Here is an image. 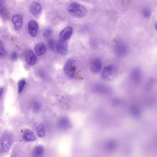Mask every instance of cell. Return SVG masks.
Wrapping results in <instances>:
<instances>
[{
  "label": "cell",
  "mask_w": 157,
  "mask_h": 157,
  "mask_svg": "<svg viewBox=\"0 0 157 157\" xmlns=\"http://www.w3.org/2000/svg\"><path fill=\"white\" fill-rule=\"evenodd\" d=\"M68 12L71 16L78 19L84 18L87 14L86 8L76 2H73L69 5L68 8Z\"/></svg>",
  "instance_id": "obj_1"
},
{
  "label": "cell",
  "mask_w": 157,
  "mask_h": 157,
  "mask_svg": "<svg viewBox=\"0 0 157 157\" xmlns=\"http://www.w3.org/2000/svg\"><path fill=\"white\" fill-rule=\"evenodd\" d=\"M13 142V137L11 133L6 132L2 137L1 140V148L3 153H7L10 149Z\"/></svg>",
  "instance_id": "obj_2"
},
{
  "label": "cell",
  "mask_w": 157,
  "mask_h": 157,
  "mask_svg": "<svg viewBox=\"0 0 157 157\" xmlns=\"http://www.w3.org/2000/svg\"><path fill=\"white\" fill-rule=\"evenodd\" d=\"M117 74L116 68L113 65L106 66L101 73V78L105 80L110 81L114 79Z\"/></svg>",
  "instance_id": "obj_3"
},
{
  "label": "cell",
  "mask_w": 157,
  "mask_h": 157,
  "mask_svg": "<svg viewBox=\"0 0 157 157\" xmlns=\"http://www.w3.org/2000/svg\"><path fill=\"white\" fill-rule=\"evenodd\" d=\"M115 56L118 58H122L127 55L128 47L125 43L122 41L117 42L114 47Z\"/></svg>",
  "instance_id": "obj_4"
},
{
  "label": "cell",
  "mask_w": 157,
  "mask_h": 157,
  "mask_svg": "<svg viewBox=\"0 0 157 157\" xmlns=\"http://www.w3.org/2000/svg\"><path fill=\"white\" fill-rule=\"evenodd\" d=\"M130 78L134 84L140 83L142 78V71L139 68H135L130 72Z\"/></svg>",
  "instance_id": "obj_5"
},
{
  "label": "cell",
  "mask_w": 157,
  "mask_h": 157,
  "mask_svg": "<svg viewBox=\"0 0 157 157\" xmlns=\"http://www.w3.org/2000/svg\"><path fill=\"white\" fill-rule=\"evenodd\" d=\"M64 71L65 74L71 78H74L76 76L73 69V62L71 59H69L66 62L64 67Z\"/></svg>",
  "instance_id": "obj_6"
},
{
  "label": "cell",
  "mask_w": 157,
  "mask_h": 157,
  "mask_svg": "<svg viewBox=\"0 0 157 157\" xmlns=\"http://www.w3.org/2000/svg\"><path fill=\"white\" fill-rule=\"evenodd\" d=\"M93 90L97 93L101 94H108L111 91L109 87L102 83L95 84L93 87Z\"/></svg>",
  "instance_id": "obj_7"
},
{
  "label": "cell",
  "mask_w": 157,
  "mask_h": 157,
  "mask_svg": "<svg viewBox=\"0 0 157 157\" xmlns=\"http://www.w3.org/2000/svg\"><path fill=\"white\" fill-rule=\"evenodd\" d=\"M102 67V62L101 59L98 58H94L92 60L90 65V69L92 73H98Z\"/></svg>",
  "instance_id": "obj_8"
},
{
  "label": "cell",
  "mask_w": 157,
  "mask_h": 157,
  "mask_svg": "<svg viewBox=\"0 0 157 157\" xmlns=\"http://www.w3.org/2000/svg\"><path fill=\"white\" fill-rule=\"evenodd\" d=\"M70 120L67 117H62L58 122V127L61 130H67L71 127Z\"/></svg>",
  "instance_id": "obj_9"
},
{
  "label": "cell",
  "mask_w": 157,
  "mask_h": 157,
  "mask_svg": "<svg viewBox=\"0 0 157 157\" xmlns=\"http://www.w3.org/2000/svg\"><path fill=\"white\" fill-rule=\"evenodd\" d=\"M12 21L15 30L19 31L21 29L23 23V19L21 15L20 14L13 15L12 18Z\"/></svg>",
  "instance_id": "obj_10"
},
{
  "label": "cell",
  "mask_w": 157,
  "mask_h": 157,
  "mask_svg": "<svg viewBox=\"0 0 157 157\" xmlns=\"http://www.w3.org/2000/svg\"><path fill=\"white\" fill-rule=\"evenodd\" d=\"M73 33V29L71 26H68L61 31L59 34L60 39L63 41H67L71 37Z\"/></svg>",
  "instance_id": "obj_11"
},
{
  "label": "cell",
  "mask_w": 157,
  "mask_h": 157,
  "mask_svg": "<svg viewBox=\"0 0 157 157\" xmlns=\"http://www.w3.org/2000/svg\"><path fill=\"white\" fill-rule=\"evenodd\" d=\"M56 49L58 53L62 55H66L67 54V46L66 41L60 40L57 43Z\"/></svg>",
  "instance_id": "obj_12"
},
{
  "label": "cell",
  "mask_w": 157,
  "mask_h": 157,
  "mask_svg": "<svg viewBox=\"0 0 157 157\" xmlns=\"http://www.w3.org/2000/svg\"><path fill=\"white\" fill-rule=\"evenodd\" d=\"M38 29V25L36 21H32L28 25V31L29 34L32 37H35L37 34Z\"/></svg>",
  "instance_id": "obj_13"
},
{
  "label": "cell",
  "mask_w": 157,
  "mask_h": 157,
  "mask_svg": "<svg viewBox=\"0 0 157 157\" xmlns=\"http://www.w3.org/2000/svg\"><path fill=\"white\" fill-rule=\"evenodd\" d=\"M42 8L41 4L37 2H34L32 3L30 7V10L32 14L35 17H37L41 14Z\"/></svg>",
  "instance_id": "obj_14"
},
{
  "label": "cell",
  "mask_w": 157,
  "mask_h": 157,
  "mask_svg": "<svg viewBox=\"0 0 157 157\" xmlns=\"http://www.w3.org/2000/svg\"><path fill=\"white\" fill-rule=\"evenodd\" d=\"M26 61L28 65L33 66L36 63L37 58L36 56L32 50H28L26 53Z\"/></svg>",
  "instance_id": "obj_15"
},
{
  "label": "cell",
  "mask_w": 157,
  "mask_h": 157,
  "mask_svg": "<svg viewBox=\"0 0 157 157\" xmlns=\"http://www.w3.org/2000/svg\"><path fill=\"white\" fill-rule=\"evenodd\" d=\"M24 139L28 142L34 141L36 140V137L34 133L32 130L26 129L25 130L23 134Z\"/></svg>",
  "instance_id": "obj_16"
},
{
  "label": "cell",
  "mask_w": 157,
  "mask_h": 157,
  "mask_svg": "<svg viewBox=\"0 0 157 157\" xmlns=\"http://www.w3.org/2000/svg\"><path fill=\"white\" fill-rule=\"evenodd\" d=\"M35 52L37 56H43L46 52V47L44 44L40 43L37 44L35 47Z\"/></svg>",
  "instance_id": "obj_17"
},
{
  "label": "cell",
  "mask_w": 157,
  "mask_h": 157,
  "mask_svg": "<svg viewBox=\"0 0 157 157\" xmlns=\"http://www.w3.org/2000/svg\"><path fill=\"white\" fill-rule=\"evenodd\" d=\"M44 148L42 145H37L34 148L33 155L34 157H40L44 153Z\"/></svg>",
  "instance_id": "obj_18"
},
{
  "label": "cell",
  "mask_w": 157,
  "mask_h": 157,
  "mask_svg": "<svg viewBox=\"0 0 157 157\" xmlns=\"http://www.w3.org/2000/svg\"><path fill=\"white\" fill-rule=\"evenodd\" d=\"M117 144L115 141L113 140H108L105 143V148L108 151H113L116 148Z\"/></svg>",
  "instance_id": "obj_19"
},
{
  "label": "cell",
  "mask_w": 157,
  "mask_h": 157,
  "mask_svg": "<svg viewBox=\"0 0 157 157\" xmlns=\"http://www.w3.org/2000/svg\"><path fill=\"white\" fill-rule=\"evenodd\" d=\"M36 131L38 136L44 137L46 135V129L44 125L40 124L36 127Z\"/></svg>",
  "instance_id": "obj_20"
},
{
  "label": "cell",
  "mask_w": 157,
  "mask_h": 157,
  "mask_svg": "<svg viewBox=\"0 0 157 157\" xmlns=\"http://www.w3.org/2000/svg\"><path fill=\"white\" fill-rule=\"evenodd\" d=\"M25 80L21 79L18 82V93H21V92H22L25 86Z\"/></svg>",
  "instance_id": "obj_21"
},
{
  "label": "cell",
  "mask_w": 157,
  "mask_h": 157,
  "mask_svg": "<svg viewBox=\"0 0 157 157\" xmlns=\"http://www.w3.org/2000/svg\"><path fill=\"white\" fill-rule=\"evenodd\" d=\"M142 14L144 18H149L151 15V11L148 8H145L142 10Z\"/></svg>",
  "instance_id": "obj_22"
},
{
  "label": "cell",
  "mask_w": 157,
  "mask_h": 157,
  "mask_svg": "<svg viewBox=\"0 0 157 157\" xmlns=\"http://www.w3.org/2000/svg\"><path fill=\"white\" fill-rule=\"evenodd\" d=\"M41 106L40 104L38 102H36L34 103L33 105V111L34 113H37L40 111L41 109Z\"/></svg>",
  "instance_id": "obj_23"
},
{
  "label": "cell",
  "mask_w": 157,
  "mask_h": 157,
  "mask_svg": "<svg viewBox=\"0 0 157 157\" xmlns=\"http://www.w3.org/2000/svg\"><path fill=\"white\" fill-rule=\"evenodd\" d=\"M51 34H52V32L50 29H46L43 33V36H44V38H48L51 36Z\"/></svg>",
  "instance_id": "obj_24"
},
{
  "label": "cell",
  "mask_w": 157,
  "mask_h": 157,
  "mask_svg": "<svg viewBox=\"0 0 157 157\" xmlns=\"http://www.w3.org/2000/svg\"><path fill=\"white\" fill-rule=\"evenodd\" d=\"M131 113L134 116H139L140 112L138 108L136 107H133L131 109Z\"/></svg>",
  "instance_id": "obj_25"
},
{
  "label": "cell",
  "mask_w": 157,
  "mask_h": 157,
  "mask_svg": "<svg viewBox=\"0 0 157 157\" xmlns=\"http://www.w3.org/2000/svg\"><path fill=\"white\" fill-rule=\"evenodd\" d=\"M0 54H1V57H3L5 56L6 55V50L4 49V48L2 47V45H1V51H0Z\"/></svg>",
  "instance_id": "obj_26"
},
{
  "label": "cell",
  "mask_w": 157,
  "mask_h": 157,
  "mask_svg": "<svg viewBox=\"0 0 157 157\" xmlns=\"http://www.w3.org/2000/svg\"><path fill=\"white\" fill-rule=\"evenodd\" d=\"M48 48H49V49L51 50H53L54 49V42H53V40L50 39L49 40L48 43Z\"/></svg>",
  "instance_id": "obj_27"
},
{
  "label": "cell",
  "mask_w": 157,
  "mask_h": 157,
  "mask_svg": "<svg viewBox=\"0 0 157 157\" xmlns=\"http://www.w3.org/2000/svg\"><path fill=\"white\" fill-rule=\"evenodd\" d=\"M18 58V53L16 52H13L11 56V59L12 60H15L17 59Z\"/></svg>",
  "instance_id": "obj_28"
},
{
  "label": "cell",
  "mask_w": 157,
  "mask_h": 157,
  "mask_svg": "<svg viewBox=\"0 0 157 157\" xmlns=\"http://www.w3.org/2000/svg\"><path fill=\"white\" fill-rule=\"evenodd\" d=\"M3 90H3V88H1V98L2 97V94H3Z\"/></svg>",
  "instance_id": "obj_29"
},
{
  "label": "cell",
  "mask_w": 157,
  "mask_h": 157,
  "mask_svg": "<svg viewBox=\"0 0 157 157\" xmlns=\"http://www.w3.org/2000/svg\"><path fill=\"white\" fill-rule=\"evenodd\" d=\"M3 13V9H2V6H1V14H2Z\"/></svg>",
  "instance_id": "obj_30"
},
{
  "label": "cell",
  "mask_w": 157,
  "mask_h": 157,
  "mask_svg": "<svg viewBox=\"0 0 157 157\" xmlns=\"http://www.w3.org/2000/svg\"><path fill=\"white\" fill-rule=\"evenodd\" d=\"M155 28H156V30H157V23H156L155 25Z\"/></svg>",
  "instance_id": "obj_31"
}]
</instances>
